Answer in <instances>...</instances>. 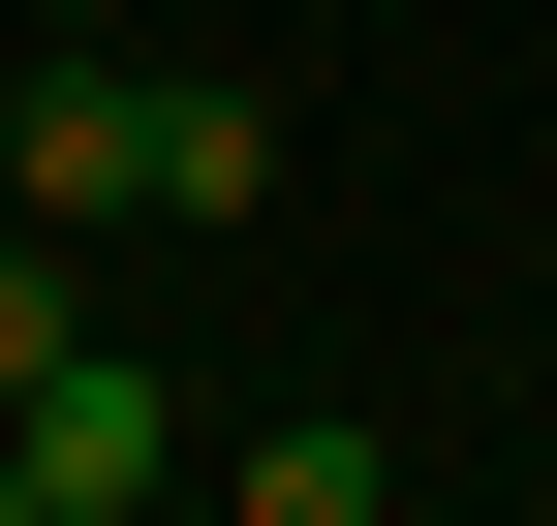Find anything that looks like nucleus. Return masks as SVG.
I'll return each instance as SVG.
<instances>
[{"label": "nucleus", "mask_w": 557, "mask_h": 526, "mask_svg": "<svg viewBox=\"0 0 557 526\" xmlns=\"http://www.w3.org/2000/svg\"><path fill=\"white\" fill-rule=\"evenodd\" d=\"M156 217H278V93L248 62H156Z\"/></svg>", "instance_id": "7ed1b4c3"}, {"label": "nucleus", "mask_w": 557, "mask_h": 526, "mask_svg": "<svg viewBox=\"0 0 557 526\" xmlns=\"http://www.w3.org/2000/svg\"><path fill=\"white\" fill-rule=\"evenodd\" d=\"M62 248H94V217H32V186H0V403H32V372L94 341V310H62Z\"/></svg>", "instance_id": "20e7f679"}, {"label": "nucleus", "mask_w": 557, "mask_h": 526, "mask_svg": "<svg viewBox=\"0 0 557 526\" xmlns=\"http://www.w3.org/2000/svg\"><path fill=\"white\" fill-rule=\"evenodd\" d=\"M0 434H32V526H156V465H186V403H156L124 341H62V372H32Z\"/></svg>", "instance_id": "f03ea898"}, {"label": "nucleus", "mask_w": 557, "mask_h": 526, "mask_svg": "<svg viewBox=\"0 0 557 526\" xmlns=\"http://www.w3.org/2000/svg\"><path fill=\"white\" fill-rule=\"evenodd\" d=\"M0 186H32V217H156V62H124V32H32V124H0Z\"/></svg>", "instance_id": "f257e3e1"}, {"label": "nucleus", "mask_w": 557, "mask_h": 526, "mask_svg": "<svg viewBox=\"0 0 557 526\" xmlns=\"http://www.w3.org/2000/svg\"><path fill=\"white\" fill-rule=\"evenodd\" d=\"M0 32H124V0H0Z\"/></svg>", "instance_id": "39448f33"}]
</instances>
